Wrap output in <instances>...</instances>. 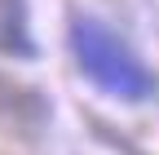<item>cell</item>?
Segmentation results:
<instances>
[{
  "label": "cell",
  "instance_id": "obj_1",
  "mask_svg": "<svg viewBox=\"0 0 159 155\" xmlns=\"http://www.w3.org/2000/svg\"><path fill=\"white\" fill-rule=\"evenodd\" d=\"M71 53H75L80 71H84V80L93 89H102L106 98L142 102V98L155 93L150 67L119 40V31H111L106 22H97L89 13L71 18Z\"/></svg>",
  "mask_w": 159,
  "mask_h": 155
},
{
  "label": "cell",
  "instance_id": "obj_2",
  "mask_svg": "<svg viewBox=\"0 0 159 155\" xmlns=\"http://www.w3.org/2000/svg\"><path fill=\"white\" fill-rule=\"evenodd\" d=\"M0 53L35 58V40H31V27H27L22 0H0Z\"/></svg>",
  "mask_w": 159,
  "mask_h": 155
}]
</instances>
